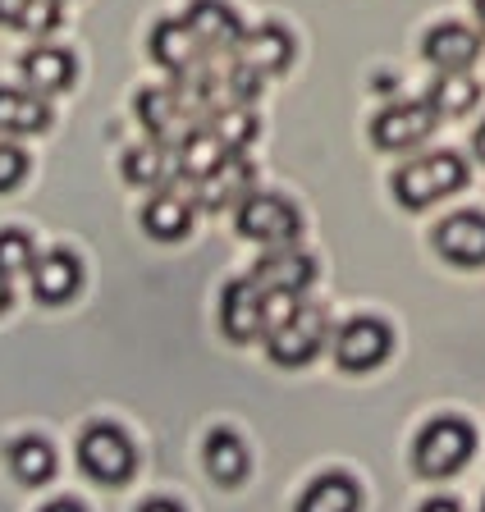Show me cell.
Wrapping results in <instances>:
<instances>
[{"label": "cell", "instance_id": "obj_1", "mask_svg": "<svg viewBox=\"0 0 485 512\" xmlns=\"http://www.w3.org/2000/svg\"><path fill=\"white\" fill-rule=\"evenodd\" d=\"M463 188H467V160L458 151L417 156L394 174V197L408 211H426V206L444 202V197H453V192H463Z\"/></svg>", "mask_w": 485, "mask_h": 512}, {"label": "cell", "instance_id": "obj_2", "mask_svg": "<svg viewBox=\"0 0 485 512\" xmlns=\"http://www.w3.org/2000/svg\"><path fill=\"white\" fill-rule=\"evenodd\" d=\"M234 224H238V234L261 247H293L302 234L298 206L289 197H280V192H248L234 206Z\"/></svg>", "mask_w": 485, "mask_h": 512}, {"label": "cell", "instance_id": "obj_3", "mask_svg": "<svg viewBox=\"0 0 485 512\" xmlns=\"http://www.w3.org/2000/svg\"><path fill=\"white\" fill-rule=\"evenodd\" d=\"M472 448H476L472 426H467V421H458V416H440V421H431V426L417 435L412 462H417L421 476L444 480V476H453V471L467 467Z\"/></svg>", "mask_w": 485, "mask_h": 512}, {"label": "cell", "instance_id": "obj_4", "mask_svg": "<svg viewBox=\"0 0 485 512\" xmlns=\"http://www.w3.org/2000/svg\"><path fill=\"white\" fill-rule=\"evenodd\" d=\"M78 462L101 485H124L138 467V453H133L129 435L119 426H87L83 439H78Z\"/></svg>", "mask_w": 485, "mask_h": 512}, {"label": "cell", "instance_id": "obj_5", "mask_svg": "<svg viewBox=\"0 0 485 512\" xmlns=\"http://www.w3.org/2000/svg\"><path fill=\"white\" fill-rule=\"evenodd\" d=\"M440 115H435L431 101H399V106H385L371 119V142L380 151H412L435 133Z\"/></svg>", "mask_w": 485, "mask_h": 512}, {"label": "cell", "instance_id": "obj_6", "mask_svg": "<svg viewBox=\"0 0 485 512\" xmlns=\"http://www.w3.org/2000/svg\"><path fill=\"white\" fill-rule=\"evenodd\" d=\"M147 51H151V60L161 64L165 74H174V78H188V74H197V69L211 64L206 46L197 42V32L188 28V19H161L156 28H151Z\"/></svg>", "mask_w": 485, "mask_h": 512}, {"label": "cell", "instance_id": "obj_7", "mask_svg": "<svg viewBox=\"0 0 485 512\" xmlns=\"http://www.w3.org/2000/svg\"><path fill=\"white\" fill-rule=\"evenodd\" d=\"M389 348H394V334L376 316H357L335 334V362L344 371H371L389 357Z\"/></svg>", "mask_w": 485, "mask_h": 512}, {"label": "cell", "instance_id": "obj_8", "mask_svg": "<svg viewBox=\"0 0 485 512\" xmlns=\"http://www.w3.org/2000/svg\"><path fill=\"white\" fill-rule=\"evenodd\" d=\"M321 343H325V311L321 307H307V302H302V311L289 320V325H280V330L266 334L270 362H280V366L312 362L316 352H321Z\"/></svg>", "mask_w": 485, "mask_h": 512}, {"label": "cell", "instance_id": "obj_9", "mask_svg": "<svg viewBox=\"0 0 485 512\" xmlns=\"http://www.w3.org/2000/svg\"><path fill=\"white\" fill-rule=\"evenodd\" d=\"M188 28L197 32V42L206 46V55L211 60H229V55L238 51V42H243V19H238L234 10H229L225 0H193L184 10Z\"/></svg>", "mask_w": 485, "mask_h": 512}, {"label": "cell", "instance_id": "obj_10", "mask_svg": "<svg viewBox=\"0 0 485 512\" xmlns=\"http://www.w3.org/2000/svg\"><path fill=\"white\" fill-rule=\"evenodd\" d=\"M220 330L234 343H252L257 334H266V293L248 275L225 288V298H220Z\"/></svg>", "mask_w": 485, "mask_h": 512}, {"label": "cell", "instance_id": "obj_11", "mask_svg": "<svg viewBox=\"0 0 485 512\" xmlns=\"http://www.w3.org/2000/svg\"><path fill=\"white\" fill-rule=\"evenodd\" d=\"M234 60L243 64V69H252L257 78H275L293 64V37L280 23H257V28L243 32Z\"/></svg>", "mask_w": 485, "mask_h": 512}, {"label": "cell", "instance_id": "obj_12", "mask_svg": "<svg viewBox=\"0 0 485 512\" xmlns=\"http://www.w3.org/2000/svg\"><path fill=\"white\" fill-rule=\"evenodd\" d=\"M435 252L453 266H485V215L481 211H458L449 220L435 224Z\"/></svg>", "mask_w": 485, "mask_h": 512}, {"label": "cell", "instance_id": "obj_13", "mask_svg": "<svg viewBox=\"0 0 485 512\" xmlns=\"http://www.w3.org/2000/svg\"><path fill=\"white\" fill-rule=\"evenodd\" d=\"M229 156H234V147H229V142L220 138L216 128L202 119V124H197L193 133H188V138L174 147V179L202 183L206 174H216Z\"/></svg>", "mask_w": 485, "mask_h": 512}, {"label": "cell", "instance_id": "obj_14", "mask_svg": "<svg viewBox=\"0 0 485 512\" xmlns=\"http://www.w3.org/2000/svg\"><path fill=\"white\" fill-rule=\"evenodd\" d=\"M248 279L261 293H302L316 279V261L307 252H298V247H270L252 266Z\"/></svg>", "mask_w": 485, "mask_h": 512}, {"label": "cell", "instance_id": "obj_15", "mask_svg": "<svg viewBox=\"0 0 485 512\" xmlns=\"http://www.w3.org/2000/svg\"><path fill=\"white\" fill-rule=\"evenodd\" d=\"M142 229L156 243H179V238L193 234V202H188V192L170 188V183L151 192L147 206H142Z\"/></svg>", "mask_w": 485, "mask_h": 512}, {"label": "cell", "instance_id": "obj_16", "mask_svg": "<svg viewBox=\"0 0 485 512\" xmlns=\"http://www.w3.org/2000/svg\"><path fill=\"white\" fill-rule=\"evenodd\" d=\"M421 55L440 69V74H463L472 69L476 55H481V37H476L467 23H435L421 42Z\"/></svg>", "mask_w": 485, "mask_h": 512}, {"label": "cell", "instance_id": "obj_17", "mask_svg": "<svg viewBox=\"0 0 485 512\" xmlns=\"http://www.w3.org/2000/svg\"><path fill=\"white\" fill-rule=\"evenodd\" d=\"M252 188H257V170H252V160L243 156V151H234L216 174H206V179L197 183V206H206V211H229V206H238Z\"/></svg>", "mask_w": 485, "mask_h": 512}, {"label": "cell", "instance_id": "obj_18", "mask_svg": "<svg viewBox=\"0 0 485 512\" xmlns=\"http://www.w3.org/2000/svg\"><path fill=\"white\" fill-rule=\"evenodd\" d=\"M83 284V266H78L74 252H46L33 261V293L37 302H69Z\"/></svg>", "mask_w": 485, "mask_h": 512}, {"label": "cell", "instance_id": "obj_19", "mask_svg": "<svg viewBox=\"0 0 485 512\" xmlns=\"http://www.w3.org/2000/svg\"><path fill=\"white\" fill-rule=\"evenodd\" d=\"M51 128V106L42 101V92H23V87H0V133H42Z\"/></svg>", "mask_w": 485, "mask_h": 512}, {"label": "cell", "instance_id": "obj_20", "mask_svg": "<svg viewBox=\"0 0 485 512\" xmlns=\"http://www.w3.org/2000/svg\"><path fill=\"white\" fill-rule=\"evenodd\" d=\"M23 78L42 96L65 92V87L74 83V55H69L65 46H46V42L33 46V51L23 55Z\"/></svg>", "mask_w": 485, "mask_h": 512}, {"label": "cell", "instance_id": "obj_21", "mask_svg": "<svg viewBox=\"0 0 485 512\" xmlns=\"http://www.w3.org/2000/svg\"><path fill=\"white\" fill-rule=\"evenodd\" d=\"M119 174L133 183V188H165L174 179V151L151 142V147H129L119 160Z\"/></svg>", "mask_w": 485, "mask_h": 512}, {"label": "cell", "instance_id": "obj_22", "mask_svg": "<svg viewBox=\"0 0 485 512\" xmlns=\"http://www.w3.org/2000/svg\"><path fill=\"white\" fill-rule=\"evenodd\" d=\"M435 106V115L440 119H458V115H472L476 101H481V83H476L472 74H440L431 87V96H426Z\"/></svg>", "mask_w": 485, "mask_h": 512}, {"label": "cell", "instance_id": "obj_23", "mask_svg": "<svg viewBox=\"0 0 485 512\" xmlns=\"http://www.w3.org/2000/svg\"><path fill=\"white\" fill-rule=\"evenodd\" d=\"M206 471L216 485H238V480L248 476V448L243 439L229 435V430H216V435L206 439Z\"/></svg>", "mask_w": 485, "mask_h": 512}, {"label": "cell", "instance_id": "obj_24", "mask_svg": "<svg viewBox=\"0 0 485 512\" xmlns=\"http://www.w3.org/2000/svg\"><path fill=\"white\" fill-rule=\"evenodd\" d=\"M362 494H357V480L348 476H321L312 480V490L298 499V512H357Z\"/></svg>", "mask_w": 485, "mask_h": 512}, {"label": "cell", "instance_id": "obj_25", "mask_svg": "<svg viewBox=\"0 0 485 512\" xmlns=\"http://www.w3.org/2000/svg\"><path fill=\"white\" fill-rule=\"evenodd\" d=\"M10 467H14V476L23 480V485H42V480H51L55 476V453H51V444L46 439H19V444L10 448Z\"/></svg>", "mask_w": 485, "mask_h": 512}, {"label": "cell", "instance_id": "obj_26", "mask_svg": "<svg viewBox=\"0 0 485 512\" xmlns=\"http://www.w3.org/2000/svg\"><path fill=\"white\" fill-rule=\"evenodd\" d=\"M0 23L23 32H51L60 23V0H0Z\"/></svg>", "mask_w": 485, "mask_h": 512}, {"label": "cell", "instance_id": "obj_27", "mask_svg": "<svg viewBox=\"0 0 485 512\" xmlns=\"http://www.w3.org/2000/svg\"><path fill=\"white\" fill-rule=\"evenodd\" d=\"M206 124L216 128V133H220V138H225L234 151H248V142L257 138V115H252V106L216 110V115H206Z\"/></svg>", "mask_w": 485, "mask_h": 512}, {"label": "cell", "instance_id": "obj_28", "mask_svg": "<svg viewBox=\"0 0 485 512\" xmlns=\"http://www.w3.org/2000/svg\"><path fill=\"white\" fill-rule=\"evenodd\" d=\"M33 238L23 229H0V275L14 279L19 270H33Z\"/></svg>", "mask_w": 485, "mask_h": 512}, {"label": "cell", "instance_id": "obj_29", "mask_svg": "<svg viewBox=\"0 0 485 512\" xmlns=\"http://www.w3.org/2000/svg\"><path fill=\"white\" fill-rule=\"evenodd\" d=\"M23 179H28V156L19 147H10V142H0V192L19 188Z\"/></svg>", "mask_w": 485, "mask_h": 512}, {"label": "cell", "instance_id": "obj_30", "mask_svg": "<svg viewBox=\"0 0 485 512\" xmlns=\"http://www.w3.org/2000/svg\"><path fill=\"white\" fill-rule=\"evenodd\" d=\"M298 311H302L298 293H266V334L280 330V325H289Z\"/></svg>", "mask_w": 485, "mask_h": 512}, {"label": "cell", "instance_id": "obj_31", "mask_svg": "<svg viewBox=\"0 0 485 512\" xmlns=\"http://www.w3.org/2000/svg\"><path fill=\"white\" fill-rule=\"evenodd\" d=\"M421 512H463L453 499H431V503H421Z\"/></svg>", "mask_w": 485, "mask_h": 512}, {"label": "cell", "instance_id": "obj_32", "mask_svg": "<svg viewBox=\"0 0 485 512\" xmlns=\"http://www.w3.org/2000/svg\"><path fill=\"white\" fill-rule=\"evenodd\" d=\"M142 512H184V508L170 499H151V503H142Z\"/></svg>", "mask_w": 485, "mask_h": 512}, {"label": "cell", "instance_id": "obj_33", "mask_svg": "<svg viewBox=\"0 0 485 512\" xmlns=\"http://www.w3.org/2000/svg\"><path fill=\"white\" fill-rule=\"evenodd\" d=\"M42 512H83V508H78L74 499H55V503H46Z\"/></svg>", "mask_w": 485, "mask_h": 512}, {"label": "cell", "instance_id": "obj_34", "mask_svg": "<svg viewBox=\"0 0 485 512\" xmlns=\"http://www.w3.org/2000/svg\"><path fill=\"white\" fill-rule=\"evenodd\" d=\"M472 151H476V160H485V124L476 128V138H472Z\"/></svg>", "mask_w": 485, "mask_h": 512}, {"label": "cell", "instance_id": "obj_35", "mask_svg": "<svg viewBox=\"0 0 485 512\" xmlns=\"http://www.w3.org/2000/svg\"><path fill=\"white\" fill-rule=\"evenodd\" d=\"M10 298H14V293H10V279H5V275H0V311H5V307H10Z\"/></svg>", "mask_w": 485, "mask_h": 512}, {"label": "cell", "instance_id": "obj_36", "mask_svg": "<svg viewBox=\"0 0 485 512\" xmlns=\"http://www.w3.org/2000/svg\"><path fill=\"white\" fill-rule=\"evenodd\" d=\"M476 5V19H481V32H485V0H472Z\"/></svg>", "mask_w": 485, "mask_h": 512}, {"label": "cell", "instance_id": "obj_37", "mask_svg": "<svg viewBox=\"0 0 485 512\" xmlns=\"http://www.w3.org/2000/svg\"><path fill=\"white\" fill-rule=\"evenodd\" d=\"M481 512H485V508H481Z\"/></svg>", "mask_w": 485, "mask_h": 512}]
</instances>
